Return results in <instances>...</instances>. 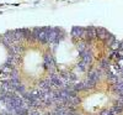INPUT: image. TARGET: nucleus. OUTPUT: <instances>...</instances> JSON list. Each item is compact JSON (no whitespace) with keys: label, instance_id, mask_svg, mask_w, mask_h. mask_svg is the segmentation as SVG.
Listing matches in <instances>:
<instances>
[{"label":"nucleus","instance_id":"1","mask_svg":"<svg viewBox=\"0 0 123 115\" xmlns=\"http://www.w3.org/2000/svg\"><path fill=\"white\" fill-rule=\"evenodd\" d=\"M84 32H85V29H81V27H74L73 31H71V36H73L74 38L79 37V38H83L84 36Z\"/></svg>","mask_w":123,"mask_h":115},{"label":"nucleus","instance_id":"2","mask_svg":"<svg viewBox=\"0 0 123 115\" xmlns=\"http://www.w3.org/2000/svg\"><path fill=\"white\" fill-rule=\"evenodd\" d=\"M107 35H108V32H107L105 29H102V27L96 29V37H97V38H100V40H105V38L107 37Z\"/></svg>","mask_w":123,"mask_h":115},{"label":"nucleus","instance_id":"3","mask_svg":"<svg viewBox=\"0 0 123 115\" xmlns=\"http://www.w3.org/2000/svg\"><path fill=\"white\" fill-rule=\"evenodd\" d=\"M83 84H84V90H89V89L95 88L97 83L94 82V80H91V79H86L85 82H83Z\"/></svg>","mask_w":123,"mask_h":115},{"label":"nucleus","instance_id":"4","mask_svg":"<svg viewBox=\"0 0 123 115\" xmlns=\"http://www.w3.org/2000/svg\"><path fill=\"white\" fill-rule=\"evenodd\" d=\"M110 67V59L108 58H104L101 61V63H100V68L101 69H108Z\"/></svg>","mask_w":123,"mask_h":115},{"label":"nucleus","instance_id":"5","mask_svg":"<svg viewBox=\"0 0 123 115\" xmlns=\"http://www.w3.org/2000/svg\"><path fill=\"white\" fill-rule=\"evenodd\" d=\"M115 41H116V37H115L113 35H110V34H108V35H107V37L105 38V43H106V45H108V46H111L112 43L115 42Z\"/></svg>","mask_w":123,"mask_h":115},{"label":"nucleus","instance_id":"6","mask_svg":"<svg viewBox=\"0 0 123 115\" xmlns=\"http://www.w3.org/2000/svg\"><path fill=\"white\" fill-rule=\"evenodd\" d=\"M73 88L74 90L78 93V92H81V90H84V84H83V82H79V83H75V84H73Z\"/></svg>","mask_w":123,"mask_h":115},{"label":"nucleus","instance_id":"7","mask_svg":"<svg viewBox=\"0 0 123 115\" xmlns=\"http://www.w3.org/2000/svg\"><path fill=\"white\" fill-rule=\"evenodd\" d=\"M86 68H87V66L84 63V62H80V63L76 65V69L79 72H86Z\"/></svg>","mask_w":123,"mask_h":115},{"label":"nucleus","instance_id":"8","mask_svg":"<svg viewBox=\"0 0 123 115\" xmlns=\"http://www.w3.org/2000/svg\"><path fill=\"white\" fill-rule=\"evenodd\" d=\"M25 92H26V89H25V86H22V84H18V86L15 88V93H16V94L20 93V95H22Z\"/></svg>","mask_w":123,"mask_h":115},{"label":"nucleus","instance_id":"9","mask_svg":"<svg viewBox=\"0 0 123 115\" xmlns=\"http://www.w3.org/2000/svg\"><path fill=\"white\" fill-rule=\"evenodd\" d=\"M68 80L69 83H73L76 80V74H74V73H68Z\"/></svg>","mask_w":123,"mask_h":115},{"label":"nucleus","instance_id":"10","mask_svg":"<svg viewBox=\"0 0 123 115\" xmlns=\"http://www.w3.org/2000/svg\"><path fill=\"white\" fill-rule=\"evenodd\" d=\"M28 115H42V114H39L38 111H30Z\"/></svg>","mask_w":123,"mask_h":115},{"label":"nucleus","instance_id":"11","mask_svg":"<svg viewBox=\"0 0 123 115\" xmlns=\"http://www.w3.org/2000/svg\"><path fill=\"white\" fill-rule=\"evenodd\" d=\"M0 104H1V100H0Z\"/></svg>","mask_w":123,"mask_h":115}]
</instances>
